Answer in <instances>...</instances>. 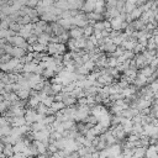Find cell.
<instances>
[{
    "instance_id": "6",
    "label": "cell",
    "mask_w": 158,
    "mask_h": 158,
    "mask_svg": "<svg viewBox=\"0 0 158 158\" xmlns=\"http://www.w3.org/2000/svg\"><path fill=\"white\" fill-rule=\"evenodd\" d=\"M49 107H51V109H52V111L56 114L57 111H60V110H63V109L65 107V104H64L63 101H57V100H54Z\"/></svg>"
},
{
    "instance_id": "1",
    "label": "cell",
    "mask_w": 158,
    "mask_h": 158,
    "mask_svg": "<svg viewBox=\"0 0 158 158\" xmlns=\"http://www.w3.org/2000/svg\"><path fill=\"white\" fill-rule=\"evenodd\" d=\"M25 118H26V122H27L28 125H31V123L38 121V112L35 111V110H32V109H31V110H26V112H25Z\"/></svg>"
},
{
    "instance_id": "9",
    "label": "cell",
    "mask_w": 158,
    "mask_h": 158,
    "mask_svg": "<svg viewBox=\"0 0 158 158\" xmlns=\"http://www.w3.org/2000/svg\"><path fill=\"white\" fill-rule=\"evenodd\" d=\"M4 154L5 156H14V148H12V144L11 143H6L4 144V149H2Z\"/></svg>"
},
{
    "instance_id": "10",
    "label": "cell",
    "mask_w": 158,
    "mask_h": 158,
    "mask_svg": "<svg viewBox=\"0 0 158 158\" xmlns=\"http://www.w3.org/2000/svg\"><path fill=\"white\" fill-rule=\"evenodd\" d=\"M10 30H12V31H15L16 33H19L20 32V30L22 28V25L21 23H19L17 21H14V22H10V27H9Z\"/></svg>"
},
{
    "instance_id": "5",
    "label": "cell",
    "mask_w": 158,
    "mask_h": 158,
    "mask_svg": "<svg viewBox=\"0 0 158 158\" xmlns=\"http://www.w3.org/2000/svg\"><path fill=\"white\" fill-rule=\"evenodd\" d=\"M25 54H26V49H25V48L14 46L12 52H11V56H12V57H15V58H21V57H23Z\"/></svg>"
},
{
    "instance_id": "2",
    "label": "cell",
    "mask_w": 158,
    "mask_h": 158,
    "mask_svg": "<svg viewBox=\"0 0 158 158\" xmlns=\"http://www.w3.org/2000/svg\"><path fill=\"white\" fill-rule=\"evenodd\" d=\"M69 36H70V38H79V37L84 36V27L73 26L72 30L69 31Z\"/></svg>"
},
{
    "instance_id": "4",
    "label": "cell",
    "mask_w": 158,
    "mask_h": 158,
    "mask_svg": "<svg viewBox=\"0 0 158 158\" xmlns=\"http://www.w3.org/2000/svg\"><path fill=\"white\" fill-rule=\"evenodd\" d=\"M25 123H27L25 116H14V117H11V125H12V127H15V126H22Z\"/></svg>"
},
{
    "instance_id": "7",
    "label": "cell",
    "mask_w": 158,
    "mask_h": 158,
    "mask_svg": "<svg viewBox=\"0 0 158 158\" xmlns=\"http://www.w3.org/2000/svg\"><path fill=\"white\" fill-rule=\"evenodd\" d=\"M16 94H17V96H19L20 99L27 100V99L30 98V95H31V91H30V89H23V88H21L19 91H16Z\"/></svg>"
},
{
    "instance_id": "11",
    "label": "cell",
    "mask_w": 158,
    "mask_h": 158,
    "mask_svg": "<svg viewBox=\"0 0 158 158\" xmlns=\"http://www.w3.org/2000/svg\"><path fill=\"white\" fill-rule=\"evenodd\" d=\"M38 2H40V0H27V5H28L30 7H35V6H37Z\"/></svg>"
},
{
    "instance_id": "3",
    "label": "cell",
    "mask_w": 158,
    "mask_h": 158,
    "mask_svg": "<svg viewBox=\"0 0 158 158\" xmlns=\"http://www.w3.org/2000/svg\"><path fill=\"white\" fill-rule=\"evenodd\" d=\"M95 9V0H84L83 2V6H81V10L83 12H91L94 11Z\"/></svg>"
},
{
    "instance_id": "8",
    "label": "cell",
    "mask_w": 158,
    "mask_h": 158,
    "mask_svg": "<svg viewBox=\"0 0 158 158\" xmlns=\"http://www.w3.org/2000/svg\"><path fill=\"white\" fill-rule=\"evenodd\" d=\"M11 130L12 128L10 127V125H7V126H0V137L11 135Z\"/></svg>"
},
{
    "instance_id": "12",
    "label": "cell",
    "mask_w": 158,
    "mask_h": 158,
    "mask_svg": "<svg viewBox=\"0 0 158 158\" xmlns=\"http://www.w3.org/2000/svg\"><path fill=\"white\" fill-rule=\"evenodd\" d=\"M2 74H4V72H2V70H0V80H1V78H2Z\"/></svg>"
}]
</instances>
